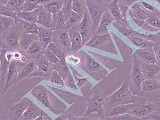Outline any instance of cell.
I'll return each mask as SVG.
<instances>
[{
	"label": "cell",
	"mask_w": 160,
	"mask_h": 120,
	"mask_svg": "<svg viewBox=\"0 0 160 120\" xmlns=\"http://www.w3.org/2000/svg\"><path fill=\"white\" fill-rule=\"evenodd\" d=\"M134 95H132L129 88V79L128 78L115 92L105 97L104 106H108L111 108L120 104L134 103Z\"/></svg>",
	"instance_id": "cell-1"
},
{
	"label": "cell",
	"mask_w": 160,
	"mask_h": 120,
	"mask_svg": "<svg viewBox=\"0 0 160 120\" xmlns=\"http://www.w3.org/2000/svg\"><path fill=\"white\" fill-rule=\"evenodd\" d=\"M22 32L19 24L15 23L6 32L1 34V48L8 51L19 50V44Z\"/></svg>",
	"instance_id": "cell-2"
},
{
	"label": "cell",
	"mask_w": 160,
	"mask_h": 120,
	"mask_svg": "<svg viewBox=\"0 0 160 120\" xmlns=\"http://www.w3.org/2000/svg\"><path fill=\"white\" fill-rule=\"evenodd\" d=\"M31 94L45 108L55 115L59 116L64 112V111L57 110L53 107L49 99L48 89L43 85L38 84L33 87L31 90Z\"/></svg>",
	"instance_id": "cell-3"
},
{
	"label": "cell",
	"mask_w": 160,
	"mask_h": 120,
	"mask_svg": "<svg viewBox=\"0 0 160 120\" xmlns=\"http://www.w3.org/2000/svg\"><path fill=\"white\" fill-rule=\"evenodd\" d=\"M105 98V97L100 94L99 91H96L93 95L87 100L85 117H88L95 113L98 115L104 114Z\"/></svg>",
	"instance_id": "cell-4"
},
{
	"label": "cell",
	"mask_w": 160,
	"mask_h": 120,
	"mask_svg": "<svg viewBox=\"0 0 160 120\" xmlns=\"http://www.w3.org/2000/svg\"><path fill=\"white\" fill-rule=\"evenodd\" d=\"M32 102L28 98L24 97L20 101L8 106L6 113L10 120H21L23 114Z\"/></svg>",
	"instance_id": "cell-5"
},
{
	"label": "cell",
	"mask_w": 160,
	"mask_h": 120,
	"mask_svg": "<svg viewBox=\"0 0 160 120\" xmlns=\"http://www.w3.org/2000/svg\"><path fill=\"white\" fill-rule=\"evenodd\" d=\"M35 61L36 68L29 78L39 77L48 80L51 78L54 70L52 65L43 54L35 59Z\"/></svg>",
	"instance_id": "cell-6"
},
{
	"label": "cell",
	"mask_w": 160,
	"mask_h": 120,
	"mask_svg": "<svg viewBox=\"0 0 160 120\" xmlns=\"http://www.w3.org/2000/svg\"><path fill=\"white\" fill-rule=\"evenodd\" d=\"M85 2L87 9L96 32L102 14L107 10L106 5L94 0H85Z\"/></svg>",
	"instance_id": "cell-7"
},
{
	"label": "cell",
	"mask_w": 160,
	"mask_h": 120,
	"mask_svg": "<svg viewBox=\"0 0 160 120\" xmlns=\"http://www.w3.org/2000/svg\"><path fill=\"white\" fill-rule=\"evenodd\" d=\"M78 29L82 38L83 45L86 44L95 32L87 8L83 16L82 19L79 24Z\"/></svg>",
	"instance_id": "cell-8"
},
{
	"label": "cell",
	"mask_w": 160,
	"mask_h": 120,
	"mask_svg": "<svg viewBox=\"0 0 160 120\" xmlns=\"http://www.w3.org/2000/svg\"><path fill=\"white\" fill-rule=\"evenodd\" d=\"M18 83V67L15 60L10 63L7 74L5 84L1 90V97H3L12 87Z\"/></svg>",
	"instance_id": "cell-9"
},
{
	"label": "cell",
	"mask_w": 160,
	"mask_h": 120,
	"mask_svg": "<svg viewBox=\"0 0 160 120\" xmlns=\"http://www.w3.org/2000/svg\"><path fill=\"white\" fill-rule=\"evenodd\" d=\"M52 42L63 47L68 53L71 51V43L67 28L54 30Z\"/></svg>",
	"instance_id": "cell-10"
},
{
	"label": "cell",
	"mask_w": 160,
	"mask_h": 120,
	"mask_svg": "<svg viewBox=\"0 0 160 120\" xmlns=\"http://www.w3.org/2000/svg\"><path fill=\"white\" fill-rule=\"evenodd\" d=\"M16 62L18 67V82L26 78H29L36 68L35 60H28L25 63H22L18 61Z\"/></svg>",
	"instance_id": "cell-11"
},
{
	"label": "cell",
	"mask_w": 160,
	"mask_h": 120,
	"mask_svg": "<svg viewBox=\"0 0 160 120\" xmlns=\"http://www.w3.org/2000/svg\"><path fill=\"white\" fill-rule=\"evenodd\" d=\"M78 25L68 30L71 43L70 52L76 53L79 51L80 49L83 46L82 44V38L79 31Z\"/></svg>",
	"instance_id": "cell-12"
},
{
	"label": "cell",
	"mask_w": 160,
	"mask_h": 120,
	"mask_svg": "<svg viewBox=\"0 0 160 120\" xmlns=\"http://www.w3.org/2000/svg\"><path fill=\"white\" fill-rule=\"evenodd\" d=\"M7 50L1 48L0 52V86L1 90L2 89L5 84L7 74L10 63L7 60L6 54Z\"/></svg>",
	"instance_id": "cell-13"
},
{
	"label": "cell",
	"mask_w": 160,
	"mask_h": 120,
	"mask_svg": "<svg viewBox=\"0 0 160 120\" xmlns=\"http://www.w3.org/2000/svg\"><path fill=\"white\" fill-rule=\"evenodd\" d=\"M41 115H43L46 118H49L50 120L52 119L44 111L32 102L26 110L21 120H36Z\"/></svg>",
	"instance_id": "cell-14"
},
{
	"label": "cell",
	"mask_w": 160,
	"mask_h": 120,
	"mask_svg": "<svg viewBox=\"0 0 160 120\" xmlns=\"http://www.w3.org/2000/svg\"><path fill=\"white\" fill-rule=\"evenodd\" d=\"M110 35L108 33L100 34L94 33L85 45L95 49H101L110 41Z\"/></svg>",
	"instance_id": "cell-15"
},
{
	"label": "cell",
	"mask_w": 160,
	"mask_h": 120,
	"mask_svg": "<svg viewBox=\"0 0 160 120\" xmlns=\"http://www.w3.org/2000/svg\"><path fill=\"white\" fill-rule=\"evenodd\" d=\"M131 80L137 87L139 91L141 90V84L144 80V77L141 70L140 64L138 62V60L136 56L134 55L133 58V65L131 73Z\"/></svg>",
	"instance_id": "cell-16"
},
{
	"label": "cell",
	"mask_w": 160,
	"mask_h": 120,
	"mask_svg": "<svg viewBox=\"0 0 160 120\" xmlns=\"http://www.w3.org/2000/svg\"><path fill=\"white\" fill-rule=\"evenodd\" d=\"M54 20V15L47 12L43 7V5L39 7V11L36 23L43 27L52 29Z\"/></svg>",
	"instance_id": "cell-17"
},
{
	"label": "cell",
	"mask_w": 160,
	"mask_h": 120,
	"mask_svg": "<svg viewBox=\"0 0 160 120\" xmlns=\"http://www.w3.org/2000/svg\"><path fill=\"white\" fill-rule=\"evenodd\" d=\"M54 30L39 25L38 33V40L44 50L47 48L49 43L52 42Z\"/></svg>",
	"instance_id": "cell-18"
},
{
	"label": "cell",
	"mask_w": 160,
	"mask_h": 120,
	"mask_svg": "<svg viewBox=\"0 0 160 120\" xmlns=\"http://www.w3.org/2000/svg\"><path fill=\"white\" fill-rule=\"evenodd\" d=\"M134 56L144 63L155 64L157 62L156 54L151 49H139L136 51Z\"/></svg>",
	"instance_id": "cell-19"
},
{
	"label": "cell",
	"mask_w": 160,
	"mask_h": 120,
	"mask_svg": "<svg viewBox=\"0 0 160 120\" xmlns=\"http://www.w3.org/2000/svg\"><path fill=\"white\" fill-rule=\"evenodd\" d=\"M44 49L42 48L38 40H35L25 51H22L28 60H35L43 53Z\"/></svg>",
	"instance_id": "cell-20"
},
{
	"label": "cell",
	"mask_w": 160,
	"mask_h": 120,
	"mask_svg": "<svg viewBox=\"0 0 160 120\" xmlns=\"http://www.w3.org/2000/svg\"><path fill=\"white\" fill-rule=\"evenodd\" d=\"M155 109L152 104L135 105L129 113L137 118H143L152 113Z\"/></svg>",
	"instance_id": "cell-21"
},
{
	"label": "cell",
	"mask_w": 160,
	"mask_h": 120,
	"mask_svg": "<svg viewBox=\"0 0 160 120\" xmlns=\"http://www.w3.org/2000/svg\"><path fill=\"white\" fill-rule=\"evenodd\" d=\"M114 19L115 18L112 15L108 10H107L102 14L98 27L95 33L100 34L108 33V27L111 23L113 22Z\"/></svg>",
	"instance_id": "cell-22"
},
{
	"label": "cell",
	"mask_w": 160,
	"mask_h": 120,
	"mask_svg": "<svg viewBox=\"0 0 160 120\" xmlns=\"http://www.w3.org/2000/svg\"><path fill=\"white\" fill-rule=\"evenodd\" d=\"M141 70L145 79L152 78L160 71V66L155 64H140Z\"/></svg>",
	"instance_id": "cell-23"
},
{
	"label": "cell",
	"mask_w": 160,
	"mask_h": 120,
	"mask_svg": "<svg viewBox=\"0 0 160 120\" xmlns=\"http://www.w3.org/2000/svg\"><path fill=\"white\" fill-rule=\"evenodd\" d=\"M134 103L120 104L117 105L110 108V111L108 114V118H111L114 116L122 114L129 113L132 108L135 106Z\"/></svg>",
	"instance_id": "cell-24"
},
{
	"label": "cell",
	"mask_w": 160,
	"mask_h": 120,
	"mask_svg": "<svg viewBox=\"0 0 160 120\" xmlns=\"http://www.w3.org/2000/svg\"><path fill=\"white\" fill-rule=\"evenodd\" d=\"M35 40H38L37 34H29L22 32L20 38L19 49L22 51H25Z\"/></svg>",
	"instance_id": "cell-25"
},
{
	"label": "cell",
	"mask_w": 160,
	"mask_h": 120,
	"mask_svg": "<svg viewBox=\"0 0 160 120\" xmlns=\"http://www.w3.org/2000/svg\"><path fill=\"white\" fill-rule=\"evenodd\" d=\"M130 12L132 17L139 22L146 20L150 16L149 14L137 3L131 6Z\"/></svg>",
	"instance_id": "cell-26"
},
{
	"label": "cell",
	"mask_w": 160,
	"mask_h": 120,
	"mask_svg": "<svg viewBox=\"0 0 160 120\" xmlns=\"http://www.w3.org/2000/svg\"><path fill=\"white\" fill-rule=\"evenodd\" d=\"M64 0H51L43 4V7L48 12L56 16L63 8Z\"/></svg>",
	"instance_id": "cell-27"
},
{
	"label": "cell",
	"mask_w": 160,
	"mask_h": 120,
	"mask_svg": "<svg viewBox=\"0 0 160 120\" xmlns=\"http://www.w3.org/2000/svg\"><path fill=\"white\" fill-rule=\"evenodd\" d=\"M159 89L160 83L156 79H144L141 84V91L149 93L153 92Z\"/></svg>",
	"instance_id": "cell-28"
},
{
	"label": "cell",
	"mask_w": 160,
	"mask_h": 120,
	"mask_svg": "<svg viewBox=\"0 0 160 120\" xmlns=\"http://www.w3.org/2000/svg\"><path fill=\"white\" fill-rule=\"evenodd\" d=\"M40 7L32 11H19L17 12V14L20 19L25 21L36 23Z\"/></svg>",
	"instance_id": "cell-29"
},
{
	"label": "cell",
	"mask_w": 160,
	"mask_h": 120,
	"mask_svg": "<svg viewBox=\"0 0 160 120\" xmlns=\"http://www.w3.org/2000/svg\"><path fill=\"white\" fill-rule=\"evenodd\" d=\"M85 67L86 70L91 73L97 72L100 70L101 66L94 58L88 54H86L84 59Z\"/></svg>",
	"instance_id": "cell-30"
},
{
	"label": "cell",
	"mask_w": 160,
	"mask_h": 120,
	"mask_svg": "<svg viewBox=\"0 0 160 120\" xmlns=\"http://www.w3.org/2000/svg\"><path fill=\"white\" fill-rule=\"evenodd\" d=\"M50 1L51 0H26L18 11H32Z\"/></svg>",
	"instance_id": "cell-31"
},
{
	"label": "cell",
	"mask_w": 160,
	"mask_h": 120,
	"mask_svg": "<svg viewBox=\"0 0 160 120\" xmlns=\"http://www.w3.org/2000/svg\"><path fill=\"white\" fill-rule=\"evenodd\" d=\"M53 67L54 70L56 71L64 80L71 72L69 70L68 63L65 59L60 60L59 62L56 65H53Z\"/></svg>",
	"instance_id": "cell-32"
},
{
	"label": "cell",
	"mask_w": 160,
	"mask_h": 120,
	"mask_svg": "<svg viewBox=\"0 0 160 120\" xmlns=\"http://www.w3.org/2000/svg\"><path fill=\"white\" fill-rule=\"evenodd\" d=\"M18 23L19 24L22 32L29 34L38 33L39 25L37 23L28 22L22 19Z\"/></svg>",
	"instance_id": "cell-33"
},
{
	"label": "cell",
	"mask_w": 160,
	"mask_h": 120,
	"mask_svg": "<svg viewBox=\"0 0 160 120\" xmlns=\"http://www.w3.org/2000/svg\"><path fill=\"white\" fill-rule=\"evenodd\" d=\"M118 0H112L106 4L107 9L115 19H120L123 17L120 7L118 5Z\"/></svg>",
	"instance_id": "cell-34"
},
{
	"label": "cell",
	"mask_w": 160,
	"mask_h": 120,
	"mask_svg": "<svg viewBox=\"0 0 160 120\" xmlns=\"http://www.w3.org/2000/svg\"><path fill=\"white\" fill-rule=\"evenodd\" d=\"M47 49L52 52L59 60L65 59L66 55L68 54L67 51L63 47L53 42L49 43Z\"/></svg>",
	"instance_id": "cell-35"
},
{
	"label": "cell",
	"mask_w": 160,
	"mask_h": 120,
	"mask_svg": "<svg viewBox=\"0 0 160 120\" xmlns=\"http://www.w3.org/2000/svg\"><path fill=\"white\" fill-rule=\"evenodd\" d=\"M15 21L11 17L0 16V33L2 34L15 24Z\"/></svg>",
	"instance_id": "cell-36"
},
{
	"label": "cell",
	"mask_w": 160,
	"mask_h": 120,
	"mask_svg": "<svg viewBox=\"0 0 160 120\" xmlns=\"http://www.w3.org/2000/svg\"><path fill=\"white\" fill-rule=\"evenodd\" d=\"M0 15L13 18L15 21V23H18L21 20L14 11L4 5H0Z\"/></svg>",
	"instance_id": "cell-37"
},
{
	"label": "cell",
	"mask_w": 160,
	"mask_h": 120,
	"mask_svg": "<svg viewBox=\"0 0 160 120\" xmlns=\"http://www.w3.org/2000/svg\"><path fill=\"white\" fill-rule=\"evenodd\" d=\"M82 17L83 16L81 15L72 11L70 17L66 22V27L67 30L78 25L82 19Z\"/></svg>",
	"instance_id": "cell-38"
},
{
	"label": "cell",
	"mask_w": 160,
	"mask_h": 120,
	"mask_svg": "<svg viewBox=\"0 0 160 120\" xmlns=\"http://www.w3.org/2000/svg\"><path fill=\"white\" fill-rule=\"evenodd\" d=\"M85 0H72V9L73 11L83 16L86 9Z\"/></svg>",
	"instance_id": "cell-39"
},
{
	"label": "cell",
	"mask_w": 160,
	"mask_h": 120,
	"mask_svg": "<svg viewBox=\"0 0 160 120\" xmlns=\"http://www.w3.org/2000/svg\"><path fill=\"white\" fill-rule=\"evenodd\" d=\"M65 60L68 63L73 64L77 65H81L82 62V59L73 52L68 53L66 55Z\"/></svg>",
	"instance_id": "cell-40"
},
{
	"label": "cell",
	"mask_w": 160,
	"mask_h": 120,
	"mask_svg": "<svg viewBox=\"0 0 160 120\" xmlns=\"http://www.w3.org/2000/svg\"><path fill=\"white\" fill-rule=\"evenodd\" d=\"M25 1L26 0H10L6 5L17 13L24 4Z\"/></svg>",
	"instance_id": "cell-41"
},
{
	"label": "cell",
	"mask_w": 160,
	"mask_h": 120,
	"mask_svg": "<svg viewBox=\"0 0 160 120\" xmlns=\"http://www.w3.org/2000/svg\"><path fill=\"white\" fill-rule=\"evenodd\" d=\"M70 68L72 70L73 74L74 79H75V81H76L77 85H78L79 88H82L83 86H84L87 84L88 83V81L86 78H81L78 76L75 70L72 67V66L70 65Z\"/></svg>",
	"instance_id": "cell-42"
},
{
	"label": "cell",
	"mask_w": 160,
	"mask_h": 120,
	"mask_svg": "<svg viewBox=\"0 0 160 120\" xmlns=\"http://www.w3.org/2000/svg\"><path fill=\"white\" fill-rule=\"evenodd\" d=\"M64 81L65 83V85L67 88L78 90V85L74 78L72 77L71 72L64 79Z\"/></svg>",
	"instance_id": "cell-43"
},
{
	"label": "cell",
	"mask_w": 160,
	"mask_h": 120,
	"mask_svg": "<svg viewBox=\"0 0 160 120\" xmlns=\"http://www.w3.org/2000/svg\"><path fill=\"white\" fill-rule=\"evenodd\" d=\"M43 54L46 56L52 66L56 65L60 60L59 58H57L52 52H51L47 48L44 50Z\"/></svg>",
	"instance_id": "cell-44"
},
{
	"label": "cell",
	"mask_w": 160,
	"mask_h": 120,
	"mask_svg": "<svg viewBox=\"0 0 160 120\" xmlns=\"http://www.w3.org/2000/svg\"><path fill=\"white\" fill-rule=\"evenodd\" d=\"M106 119L114 120H140V118H137L135 116H133L129 113L122 114V115H118L114 116L111 118H108Z\"/></svg>",
	"instance_id": "cell-45"
},
{
	"label": "cell",
	"mask_w": 160,
	"mask_h": 120,
	"mask_svg": "<svg viewBox=\"0 0 160 120\" xmlns=\"http://www.w3.org/2000/svg\"><path fill=\"white\" fill-rule=\"evenodd\" d=\"M146 21L151 26L160 29V20L155 16H150Z\"/></svg>",
	"instance_id": "cell-46"
},
{
	"label": "cell",
	"mask_w": 160,
	"mask_h": 120,
	"mask_svg": "<svg viewBox=\"0 0 160 120\" xmlns=\"http://www.w3.org/2000/svg\"><path fill=\"white\" fill-rule=\"evenodd\" d=\"M129 39L132 43H134L135 45L138 47H144V46H146L147 44V42L146 40L140 38V37H137V36H131V37H129Z\"/></svg>",
	"instance_id": "cell-47"
},
{
	"label": "cell",
	"mask_w": 160,
	"mask_h": 120,
	"mask_svg": "<svg viewBox=\"0 0 160 120\" xmlns=\"http://www.w3.org/2000/svg\"><path fill=\"white\" fill-rule=\"evenodd\" d=\"M114 26L117 28V29H118V31L124 36H127L128 37L136 36V34L135 32L129 29H127L125 27H121L120 26L117 25L115 23L114 24Z\"/></svg>",
	"instance_id": "cell-48"
},
{
	"label": "cell",
	"mask_w": 160,
	"mask_h": 120,
	"mask_svg": "<svg viewBox=\"0 0 160 120\" xmlns=\"http://www.w3.org/2000/svg\"><path fill=\"white\" fill-rule=\"evenodd\" d=\"M49 81H51L53 83L57 84L59 86H65V83H64V79L62 77L60 76L57 73V75H55V76H53L52 75L51 78L48 79Z\"/></svg>",
	"instance_id": "cell-49"
},
{
	"label": "cell",
	"mask_w": 160,
	"mask_h": 120,
	"mask_svg": "<svg viewBox=\"0 0 160 120\" xmlns=\"http://www.w3.org/2000/svg\"><path fill=\"white\" fill-rule=\"evenodd\" d=\"M14 60L19 61L21 59L22 57L24 55L23 51L18 50L14 51Z\"/></svg>",
	"instance_id": "cell-50"
},
{
	"label": "cell",
	"mask_w": 160,
	"mask_h": 120,
	"mask_svg": "<svg viewBox=\"0 0 160 120\" xmlns=\"http://www.w3.org/2000/svg\"><path fill=\"white\" fill-rule=\"evenodd\" d=\"M6 58L7 60L10 63L12 62L14 60V51H7L6 54Z\"/></svg>",
	"instance_id": "cell-51"
},
{
	"label": "cell",
	"mask_w": 160,
	"mask_h": 120,
	"mask_svg": "<svg viewBox=\"0 0 160 120\" xmlns=\"http://www.w3.org/2000/svg\"><path fill=\"white\" fill-rule=\"evenodd\" d=\"M141 4H142L143 7H144V8L152 12L154 11V10H155L154 7L149 3L145 2H141Z\"/></svg>",
	"instance_id": "cell-52"
},
{
	"label": "cell",
	"mask_w": 160,
	"mask_h": 120,
	"mask_svg": "<svg viewBox=\"0 0 160 120\" xmlns=\"http://www.w3.org/2000/svg\"><path fill=\"white\" fill-rule=\"evenodd\" d=\"M156 55L157 60H158L160 61V49L158 51L157 53H156Z\"/></svg>",
	"instance_id": "cell-53"
},
{
	"label": "cell",
	"mask_w": 160,
	"mask_h": 120,
	"mask_svg": "<svg viewBox=\"0 0 160 120\" xmlns=\"http://www.w3.org/2000/svg\"><path fill=\"white\" fill-rule=\"evenodd\" d=\"M9 1L10 0H0V4L6 5L7 4Z\"/></svg>",
	"instance_id": "cell-54"
},
{
	"label": "cell",
	"mask_w": 160,
	"mask_h": 120,
	"mask_svg": "<svg viewBox=\"0 0 160 120\" xmlns=\"http://www.w3.org/2000/svg\"><path fill=\"white\" fill-rule=\"evenodd\" d=\"M155 78L160 83V71L155 76Z\"/></svg>",
	"instance_id": "cell-55"
},
{
	"label": "cell",
	"mask_w": 160,
	"mask_h": 120,
	"mask_svg": "<svg viewBox=\"0 0 160 120\" xmlns=\"http://www.w3.org/2000/svg\"><path fill=\"white\" fill-rule=\"evenodd\" d=\"M94 1H97L99 2L103 3V0H94Z\"/></svg>",
	"instance_id": "cell-56"
},
{
	"label": "cell",
	"mask_w": 160,
	"mask_h": 120,
	"mask_svg": "<svg viewBox=\"0 0 160 120\" xmlns=\"http://www.w3.org/2000/svg\"><path fill=\"white\" fill-rule=\"evenodd\" d=\"M157 2H158L160 4V0H157Z\"/></svg>",
	"instance_id": "cell-57"
}]
</instances>
